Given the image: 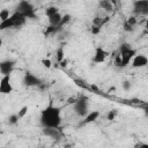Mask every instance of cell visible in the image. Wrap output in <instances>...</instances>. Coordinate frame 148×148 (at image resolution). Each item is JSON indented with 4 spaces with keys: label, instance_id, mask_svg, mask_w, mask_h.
<instances>
[{
    "label": "cell",
    "instance_id": "obj_1",
    "mask_svg": "<svg viewBox=\"0 0 148 148\" xmlns=\"http://www.w3.org/2000/svg\"><path fill=\"white\" fill-rule=\"evenodd\" d=\"M39 120L43 128H59L61 125V109L50 103L40 111Z\"/></svg>",
    "mask_w": 148,
    "mask_h": 148
},
{
    "label": "cell",
    "instance_id": "obj_2",
    "mask_svg": "<svg viewBox=\"0 0 148 148\" xmlns=\"http://www.w3.org/2000/svg\"><path fill=\"white\" fill-rule=\"evenodd\" d=\"M27 22V18L22 16L21 14L14 12L7 20L0 22V31L7 30V29H18L23 27Z\"/></svg>",
    "mask_w": 148,
    "mask_h": 148
},
{
    "label": "cell",
    "instance_id": "obj_3",
    "mask_svg": "<svg viewBox=\"0 0 148 148\" xmlns=\"http://www.w3.org/2000/svg\"><path fill=\"white\" fill-rule=\"evenodd\" d=\"M118 54H119L120 60H121V67H125L132 61L133 57L136 54V51L131 46V44L124 43V44L120 45Z\"/></svg>",
    "mask_w": 148,
    "mask_h": 148
},
{
    "label": "cell",
    "instance_id": "obj_4",
    "mask_svg": "<svg viewBox=\"0 0 148 148\" xmlns=\"http://www.w3.org/2000/svg\"><path fill=\"white\" fill-rule=\"evenodd\" d=\"M15 12L24 16L27 20L36 18V9L30 1H20L15 7Z\"/></svg>",
    "mask_w": 148,
    "mask_h": 148
},
{
    "label": "cell",
    "instance_id": "obj_5",
    "mask_svg": "<svg viewBox=\"0 0 148 148\" xmlns=\"http://www.w3.org/2000/svg\"><path fill=\"white\" fill-rule=\"evenodd\" d=\"M73 110L77 116L84 118L89 112V101H88V98L87 97H80L79 99H76L73 104Z\"/></svg>",
    "mask_w": 148,
    "mask_h": 148
},
{
    "label": "cell",
    "instance_id": "obj_6",
    "mask_svg": "<svg viewBox=\"0 0 148 148\" xmlns=\"http://www.w3.org/2000/svg\"><path fill=\"white\" fill-rule=\"evenodd\" d=\"M14 90L12 77L10 75H5L0 79V94L2 95H10Z\"/></svg>",
    "mask_w": 148,
    "mask_h": 148
},
{
    "label": "cell",
    "instance_id": "obj_7",
    "mask_svg": "<svg viewBox=\"0 0 148 148\" xmlns=\"http://www.w3.org/2000/svg\"><path fill=\"white\" fill-rule=\"evenodd\" d=\"M23 84L25 87H37L42 84V80L31 72H25L23 75Z\"/></svg>",
    "mask_w": 148,
    "mask_h": 148
},
{
    "label": "cell",
    "instance_id": "obj_8",
    "mask_svg": "<svg viewBox=\"0 0 148 148\" xmlns=\"http://www.w3.org/2000/svg\"><path fill=\"white\" fill-rule=\"evenodd\" d=\"M109 53L106 52V50L102 46H96L94 50V54H92V62L94 64H103L106 58H108Z\"/></svg>",
    "mask_w": 148,
    "mask_h": 148
},
{
    "label": "cell",
    "instance_id": "obj_9",
    "mask_svg": "<svg viewBox=\"0 0 148 148\" xmlns=\"http://www.w3.org/2000/svg\"><path fill=\"white\" fill-rule=\"evenodd\" d=\"M15 68V61L12 59H6L0 61V74L2 76L5 75H10Z\"/></svg>",
    "mask_w": 148,
    "mask_h": 148
},
{
    "label": "cell",
    "instance_id": "obj_10",
    "mask_svg": "<svg viewBox=\"0 0 148 148\" xmlns=\"http://www.w3.org/2000/svg\"><path fill=\"white\" fill-rule=\"evenodd\" d=\"M131 64L133 68H143L148 65V58L145 54H135Z\"/></svg>",
    "mask_w": 148,
    "mask_h": 148
},
{
    "label": "cell",
    "instance_id": "obj_11",
    "mask_svg": "<svg viewBox=\"0 0 148 148\" xmlns=\"http://www.w3.org/2000/svg\"><path fill=\"white\" fill-rule=\"evenodd\" d=\"M133 9H134V13H136V14L147 15L148 14V1L147 0L134 1L133 2Z\"/></svg>",
    "mask_w": 148,
    "mask_h": 148
},
{
    "label": "cell",
    "instance_id": "obj_12",
    "mask_svg": "<svg viewBox=\"0 0 148 148\" xmlns=\"http://www.w3.org/2000/svg\"><path fill=\"white\" fill-rule=\"evenodd\" d=\"M43 134L53 140H59L61 138V132L59 128H43Z\"/></svg>",
    "mask_w": 148,
    "mask_h": 148
},
{
    "label": "cell",
    "instance_id": "obj_13",
    "mask_svg": "<svg viewBox=\"0 0 148 148\" xmlns=\"http://www.w3.org/2000/svg\"><path fill=\"white\" fill-rule=\"evenodd\" d=\"M47 20H49V23H50V25H51L52 28H58V27H60V24H61L62 15L58 12V13L53 14L52 16L47 17Z\"/></svg>",
    "mask_w": 148,
    "mask_h": 148
},
{
    "label": "cell",
    "instance_id": "obj_14",
    "mask_svg": "<svg viewBox=\"0 0 148 148\" xmlns=\"http://www.w3.org/2000/svg\"><path fill=\"white\" fill-rule=\"evenodd\" d=\"M99 117V112L98 111H89L88 114L83 118L82 124H89V123H94L97 120V118Z\"/></svg>",
    "mask_w": 148,
    "mask_h": 148
},
{
    "label": "cell",
    "instance_id": "obj_15",
    "mask_svg": "<svg viewBox=\"0 0 148 148\" xmlns=\"http://www.w3.org/2000/svg\"><path fill=\"white\" fill-rule=\"evenodd\" d=\"M56 58H57L58 62H61L65 59V51H64V47L62 46H59L56 50Z\"/></svg>",
    "mask_w": 148,
    "mask_h": 148
},
{
    "label": "cell",
    "instance_id": "obj_16",
    "mask_svg": "<svg viewBox=\"0 0 148 148\" xmlns=\"http://www.w3.org/2000/svg\"><path fill=\"white\" fill-rule=\"evenodd\" d=\"M99 7H101L102 9H105L106 12H111V10L113 9L111 1H101V2H99Z\"/></svg>",
    "mask_w": 148,
    "mask_h": 148
},
{
    "label": "cell",
    "instance_id": "obj_17",
    "mask_svg": "<svg viewBox=\"0 0 148 148\" xmlns=\"http://www.w3.org/2000/svg\"><path fill=\"white\" fill-rule=\"evenodd\" d=\"M59 12V9L56 7V6H50V7H47L46 9H45V15L47 16V17H50V16H52L53 14H56V13H58Z\"/></svg>",
    "mask_w": 148,
    "mask_h": 148
},
{
    "label": "cell",
    "instance_id": "obj_18",
    "mask_svg": "<svg viewBox=\"0 0 148 148\" xmlns=\"http://www.w3.org/2000/svg\"><path fill=\"white\" fill-rule=\"evenodd\" d=\"M8 124L9 125H16V124H18V121H20V118H18V116L16 114V113H13V114H10L9 117H8Z\"/></svg>",
    "mask_w": 148,
    "mask_h": 148
},
{
    "label": "cell",
    "instance_id": "obj_19",
    "mask_svg": "<svg viewBox=\"0 0 148 148\" xmlns=\"http://www.w3.org/2000/svg\"><path fill=\"white\" fill-rule=\"evenodd\" d=\"M10 15H12V14L9 13V10H8L7 8L1 9V10H0V22H2V21H5V20H7Z\"/></svg>",
    "mask_w": 148,
    "mask_h": 148
},
{
    "label": "cell",
    "instance_id": "obj_20",
    "mask_svg": "<svg viewBox=\"0 0 148 148\" xmlns=\"http://www.w3.org/2000/svg\"><path fill=\"white\" fill-rule=\"evenodd\" d=\"M28 113V106H22L20 110H18V112L16 113L17 116H18V118L20 119H22V118H24V116Z\"/></svg>",
    "mask_w": 148,
    "mask_h": 148
},
{
    "label": "cell",
    "instance_id": "obj_21",
    "mask_svg": "<svg viewBox=\"0 0 148 148\" xmlns=\"http://www.w3.org/2000/svg\"><path fill=\"white\" fill-rule=\"evenodd\" d=\"M42 65L45 67V68H51V66H52V61L49 59V58H44V59H42Z\"/></svg>",
    "mask_w": 148,
    "mask_h": 148
},
{
    "label": "cell",
    "instance_id": "obj_22",
    "mask_svg": "<svg viewBox=\"0 0 148 148\" xmlns=\"http://www.w3.org/2000/svg\"><path fill=\"white\" fill-rule=\"evenodd\" d=\"M116 116H117V111L116 110H110L108 112V114H106V119L111 121V120H113L116 118Z\"/></svg>",
    "mask_w": 148,
    "mask_h": 148
},
{
    "label": "cell",
    "instance_id": "obj_23",
    "mask_svg": "<svg viewBox=\"0 0 148 148\" xmlns=\"http://www.w3.org/2000/svg\"><path fill=\"white\" fill-rule=\"evenodd\" d=\"M131 88H132V83H131V81L125 80V81L123 82V89H124L125 91H130Z\"/></svg>",
    "mask_w": 148,
    "mask_h": 148
},
{
    "label": "cell",
    "instance_id": "obj_24",
    "mask_svg": "<svg viewBox=\"0 0 148 148\" xmlns=\"http://www.w3.org/2000/svg\"><path fill=\"white\" fill-rule=\"evenodd\" d=\"M126 22H127L131 27H133V28H134V25L136 24V22H138V21H136V17H135V16H130V17L126 20Z\"/></svg>",
    "mask_w": 148,
    "mask_h": 148
},
{
    "label": "cell",
    "instance_id": "obj_25",
    "mask_svg": "<svg viewBox=\"0 0 148 148\" xmlns=\"http://www.w3.org/2000/svg\"><path fill=\"white\" fill-rule=\"evenodd\" d=\"M124 30H125V31H132V30H133V27H131V25L125 21V22H124Z\"/></svg>",
    "mask_w": 148,
    "mask_h": 148
},
{
    "label": "cell",
    "instance_id": "obj_26",
    "mask_svg": "<svg viewBox=\"0 0 148 148\" xmlns=\"http://www.w3.org/2000/svg\"><path fill=\"white\" fill-rule=\"evenodd\" d=\"M135 148H148V145L146 142H141V143H136Z\"/></svg>",
    "mask_w": 148,
    "mask_h": 148
},
{
    "label": "cell",
    "instance_id": "obj_27",
    "mask_svg": "<svg viewBox=\"0 0 148 148\" xmlns=\"http://www.w3.org/2000/svg\"><path fill=\"white\" fill-rule=\"evenodd\" d=\"M60 65H61L62 67H65V66H67V60H66V59H64V60H62V61L60 62Z\"/></svg>",
    "mask_w": 148,
    "mask_h": 148
},
{
    "label": "cell",
    "instance_id": "obj_28",
    "mask_svg": "<svg viewBox=\"0 0 148 148\" xmlns=\"http://www.w3.org/2000/svg\"><path fill=\"white\" fill-rule=\"evenodd\" d=\"M2 44H3V42H2V38L0 37V49L2 47Z\"/></svg>",
    "mask_w": 148,
    "mask_h": 148
}]
</instances>
